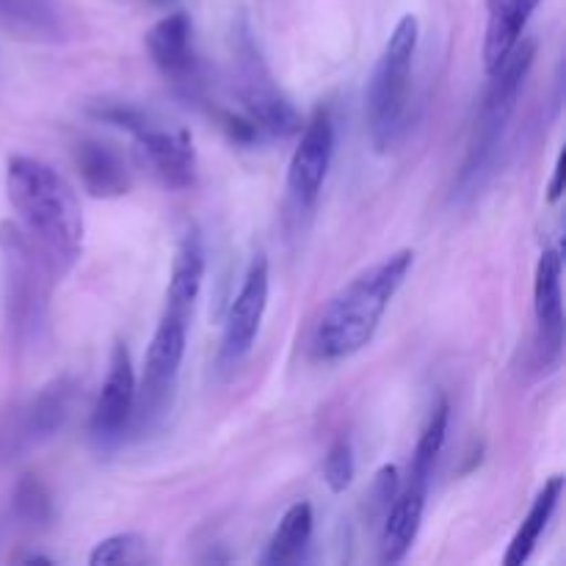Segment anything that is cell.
I'll list each match as a JSON object with an SVG mask.
<instances>
[{
    "mask_svg": "<svg viewBox=\"0 0 566 566\" xmlns=\"http://www.w3.org/2000/svg\"><path fill=\"white\" fill-rule=\"evenodd\" d=\"M6 197L17 227L39 249L50 269L64 276L83 254L86 221L75 188L44 160L14 155L6 166Z\"/></svg>",
    "mask_w": 566,
    "mask_h": 566,
    "instance_id": "1",
    "label": "cell"
},
{
    "mask_svg": "<svg viewBox=\"0 0 566 566\" xmlns=\"http://www.w3.org/2000/svg\"><path fill=\"white\" fill-rule=\"evenodd\" d=\"M415 265L412 249H398L359 271L321 307L310 335V354L318 363H340L374 340L387 307Z\"/></svg>",
    "mask_w": 566,
    "mask_h": 566,
    "instance_id": "2",
    "label": "cell"
},
{
    "mask_svg": "<svg viewBox=\"0 0 566 566\" xmlns=\"http://www.w3.org/2000/svg\"><path fill=\"white\" fill-rule=\"evenodd\" d=\"M534 59L536 44L523 36L514 44L512 53L501 61V66L490 72V86H486L484 99H481L468 155H464L462 171H459L457 186H453V193L459 199L475 197L490 182V177L495 175L503 138H506L509 122L517 111L520 92H523L525 77L534 66Z\"/></svg>",
    "mask_w": 566,
    "mask_h": 566,
    "instance_id": "3",
    "label": "cell"
},
{
    "mask_svg": "<svg viewBox=\"0 0 566 566\" xmlns=\"http://www.w3.org/2000/svg\"><path fill=\"white\" fill-rule=\"evenodd\" d=\"M418 39V17L403 14L370 70L368 86H365V130L376 153H390L407 130L409 86H412Z\"/></svg>",
    "mask_w": 566,
    "mask_h": 566,
    "instance_id": "4",
    "label": "cell"
},
{
    "mask_svg": "<svg viewBox=\"0 0 566 566\" xmlns=\"http://www.w3.org/2000/svg\"><path fill=\"white\" fill-rule=\"evenodd\" d=\"M0 260H3L6 318L11 335L22 346H33L48 329L50 291L59 274L28 241L25 232L11 221L0 224Z\"/></svg>",
    "mask_w": 566,
    "mask_h": 566,
    "instance_id": "5",
    "label": "cell"
},
{
    "mask_svg": "<svg viewBox=\"0 0 566 566\" xmlns=\"http://www.w3.org/2000/svg\"><path fill=\"white\" fill-rule=\"evenodd\" d=\"M232 53V88L241 103V111L269 138H287L302 130V114L293 99L282 92L280 81L263 59L258 39L247 17L232 22L230 33Z\"/></svg>",
    "mask_w": 566,
    "mask_h": 566,
    "instance_id": "6",
    "label": "cell"
},
{
    "mask_svg": "<svg viewBox=\"0 0 566 566\" xmlns=\"http://www.w3.org/2000/svg\"><path fill=\"white\" fill-rule=\"evenodd\" d=\"M191 318L193 315L166 307L160 313L153 340H149L147 354H144L142 381H136V407H133L130 434H136L138 440L153 434L166 420L171 403H175Z\"/></svg>",
    "mask_w": 566,
    "mask_h": 566,
    "instance_id": "7",
    "label": "cell"
},
{
    "mask_svg": "<svg viewBox=\"0 0 566 566\" xmlns=\"http://www.w3.org/2000/svg\"><path fill=\"white\" fill-rule=\"evenodd\" d=\"M144 48L155 70L182 99L193 105L208 103V72L193 48V25L186 11H171L155 22L144 36Z\"/></svg>",
    "mask_w": 566,
    "mask_h": 566,
    "instance_id": "8",
    "label": "cell"
},
{
    "mask_svg": "<svg viewBox=\"0 0 566 566\" xmlns=\"http://www.w3.org/2000/svg\"><path fill=\"white\" fill-rule=\"evenodd\" d=\"M133 136L136 158L160 186L171 191L193 186L197 180V149L186 127H166L153 114H144L127 130Z\"/></svg>",
    "mask_w": 566,
    "mask_h": 566,
    "instance_id": "9",
    "label": "cell"
},
{
    "mask_svg": "<svg viewBox=\"0 0 566 566\" xmlns=\"http://www.w3.org/2000/svg\"><path fill=\"white\" fill-rule=\"evenodd\" d=\"M269 258L254 254V260L247 269V276H243L241 287H238L235 298H232L230 310H227L224 335H221L219 346V365L224 370H235L254 348V340H258L260 326H263L265 318V307H269Z\"/></svg>",
    "mask_w": 566,
    "mask_h": 566,
    "instance_id": "10",
    "label": "cell"
},
{
    "mask_svg": "<svg viewBox=\"0 0 566 566\" xmlns=\"http://www.w3.org/2000/svg\"><path fill=\"white\" fill-rule=\"evenodd\" d=\"M133 407H136V370H133L127 343L116 340L111 348L108 374L97 392V401L92 409V440L99 451H111L130 434Z\"/></svg>",
    "mask_w": 566,
    "mask_h": 566,
    "instance_id": "11",
    "label": "cell"
},
{
    "mask_svg": "<svg viewBox=\"0 0 566 566\" xmlns=\"http://www.w3.org/2000/svg\"><path fill=\"white\" fill-rule=\"evenodd\" d=\"M335 158V119L329 108L318 105L307 122H302L298 144L287 166V191L298 210H307L318 202Z\"/></svg>",
    "mask_w": 566,
    "mask_h": 566,
    "instance_id": "12",
    "label": "cell"
},
{
    "mask_svg": "<svg viewBox=\"0 0 566 566\" xmlns=\"http://www.w3.org/2000/svg\"><path fill=\"white\" fill-rule=\"evenodd\" d=\"M562 252L547 247L539 254L534 274V318H536V359L539 368H556L564 352V291Z\"/></svg>",
    "mask_w": 566,
    "mask_h": 566,
    "instance_id": "13",
    "label": "cell"
},
{
    "mask_svg": "<svg viewBox=\"0 0 566 566\" xmlns=\"http://www.w3.org/2000/svg\"><path fill=\"white\" fill-rule=\"evenodd\" d=\"M77 385L72 376H59L48 381L31 401L22 407L20 423H17L14 442L17 451H31V448L44 446L53 440L70 420L72 407H75Z\"/></svg>",
    "mask_w": 566,
    "mask_h": 566,
    "instance_id": "14",
    "label": "cell"
},
{
    "mask_svg": "<svg viewBox=\"0 0 566 566\" xmlns=\"http://www.w3.org/2000/svg\"><path fill=\"white\" fill-rule=\"evenodd\" d=\"M205 271H208V252H205L202 232H199L197 224H186L180 232V241H177L175 260H171L164 307L193 315L199 293H202Z\"/></svg>",
    "mask_w": 566,
    "mask_h": 566,
    "instance_id": "15",
    "label": "cell"
},
{
    "mask_svg": "<svg viewBox=\"0 0 566 566\" xmlns=\"http://www.w3.org/2000/svg\"><path fill=\"white\" fill-rule=\"evenodd\" d=\"M0 28L28 42H66L70 17L59 0H0Z\"/></svg>",
    "mask_w": 566,
    "mask_h": 566,
    "instance_id": "16",
    "label": "cell"
},
{
    "mask_svg": "<svg viewBox=\"0 0 566 566\" xmlns=\"http://www.w3.org/2000/svg\"><path fill=\"white\" fill-rule=\"evenodd\" d=\"M426 497H429V486L409 484L401 486L398 497L387 514L381 517V534H379V558L381 564H398L409 556L415 539L420 534L426 512Z\"/></svg>",
    "mask_w": 566,
    "mask_h": 566,
    "instance_id": "17",
    "label": "cell"
},
{
    "mask_svg": "<svg viewBox=\"0 0 566 566\" xmlns=\"http://www.w3.org/2000/svg\"><path fill=\"white\" fill-rule=\"evenodd\" d=\"M72 158H75V169L88 197L119 199L130 191V171H127L125 158L108 144L83 138L75 144Z\"/></svg>",
    "mask_w": 566,
    "mask_h": 566,
    "instance_id": "18",
    "label": "cell"
},
{
    "mask_svg": "<svg viewBox=\"0 0 566 566\" xmlns=\"http://www.w3.org/2000/svg\"><path fill=\"white\" fill-rule=\"evenodd\" d=\"M539 0H486V33H484V66L497 70L501 61L525 36L531 14Z\"/></svg>",
    "mask_w": 566,
    "mask_h": 566,
    "instance_id": "19",
    "label": "cell"
},
{
    "mask_svg": "<svg viewBox=\"0 0 566 566\" xmlns=\"http://www.w3.org/2000/svg\"><path fill=\"white\" fill-rule=\"evenodd\" d=\"M562 492H564L562 475H553V479L542 486V492L536 495V501L531 503L528 514H525L523 525H520L517 534H514L512 545H509L506 556H503V564L506 566L528 564V558L534 556L536 545H539L542 534H545L553 514H556L558 501H562Z\"/></svg>",
    "mask_w": 566,
    "mask_h": 566,
    "instance_id": "20",
    "label": "cell"
},
{
    "mask_svg": "<svg viewBox=\"0 0 566 566\" xmlns=\"http://www.w3.org/2000/svg\"><path fill=\"white\" fill-rule=\"evenodd\" d=\"M313 506L307 501H298L282 514L280 525H276L274 536L269 542V551H265L263 564L269 566H285L302 562L304 553H307L310 539H313Z\"/></svg>",
    "mask_w": 566,
    "mask_h": 566,
    "instance_id": "21",
    "label": "cell"
},
{
    "mask_svg": "<svg viewBox=\"0 0 566 566\" xmlns=\"http://www.w3.org/2000/svg\"><path fill=\"white\" fill-rule=\"evenodd\" d=\"M448 423H451V403L448 398H437V403L431 407L429 418H426L423 431L418 437V446H415L412 464H409V484L429 486L431 475H434L437 459H440L442 448L448 440Z\"/></svg>",
    "mask_w": 566,
    "mask_h": 566,
    "instance_id": "22",
    "label": "cell"
},
{
    "mask_svg": "<svg viewBox=\"0 0 566 566\" xmlns=\"http://www.w3.org/2000/svg\"><path fill=\"white\" fill-rule=\"evenodd\" d=\"M11 512L25 528H44L53 523V495L36 475H22L11 492Z\"/></svg>",
    "mask_w": 566,
    "mask_h": 566,
    "instance_id": "23",
    "label": "cell"
},
{
    "mask_svg": "<svg viewBox=\"0 0 566 566\" xmlns=\"http://www.w3.org/2000/svg\"><path fill=\"white\" fill-rule=\"evenodd\" d=\"M147 558V542L138 534H116L94 545L88 564L92 566H116V564H138Z\"/></svg>",
    "mask_w": 566,
    "mask_h": 566,
    "instance_id": "24",
    "label": "cell"
},
{
    "mask_svg": "<svg viewBox=\"0 0 566 566\" xmlns=\"http://www.w3.org/2000/svg\"><path fill=\"white\" fill-rule=\"evenodd\" d=\"M354 473H357V464H354V448L346 437H340V440L332 442V448L326 451L324 481L335 495H343V492L354 484Z\"/></svg>",
    "mask_w": 566,
    "mask_h": 566,
    "instance_id": "25",
    "label": "cell"
},
{
    "mask_svg": "<svg viewBox=\"0 0 566 566\" xmlns=\"http://www.w3.org/2000/svg\"><path fill=\"white\" fill-rule=\"evenodd\" d=\"M401 492V475H398V468L392 464H385L379 473L374 475V484L368 490V514L370 517L381 520L387 514V509L392 506V501Z\"/></svg>",
    "mask_w": 566,
    "mask_h": 566,
    "instance_id": "26",
    "label": "cell"
},
{
    "mask_svg": "<svg viewBox=\"0 0 566 566\" xmlns=\"http://www.w3.org/2000/svg\"><path fill=\"white\" fill-rule=\"evenodd\" d=\"M562 171H564V158H562V155H558L556 166H553L551 188H547V191H551V202H556V199L562 197Z\"/></svg>",
    "mask_w": 566,
    "mask_h": 566,
    "instance_id": "27",
    "label": "cell"
},
{
    "mask_svg": "<svg viewBox=\"0 0 566 566\" xmlns=\"http://www.w3.org/2000/svg\"><path fill=\"white\" fill-rule=\"evenodd\" d=\"M149 3H155V6H175L177 0H149Z\"/></svg>",
    "mask_w": 566,
    "mask_h": 566,
    "instance_id": "28",
    "label": "cell"
}]
</instances>
